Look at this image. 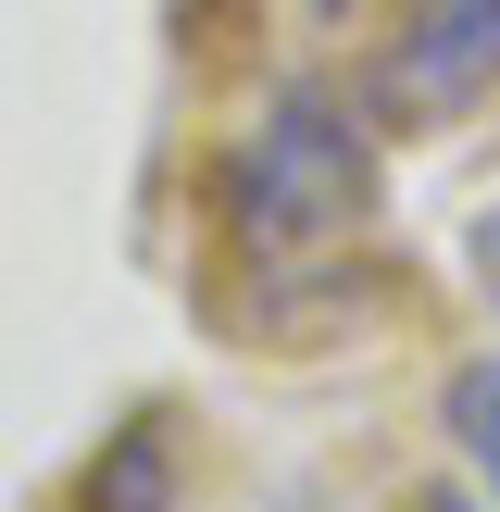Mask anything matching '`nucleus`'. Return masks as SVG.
I'll use <instances>...</instances> for the list:
<instances>
[{
    "instance_id": "obj_1",
    "label": "nucleus",
    "mask_w": 500,
    "mask_h": 512,
    "mask_svg": "<svg viewBox=\"0 0 500 512\" xmlns=\"http://www.w3.org/2000/svg\"><path fill=\"white\" fill-rule=\"evenodd\" d=\"M225 213H238L250 250H338L350 225L375 213V163H363V125L338 113L325 88H275V113L238 138L225 163Z\"/></svg>"
},
{
    "instance_id": "obj_2",
    "label": "nucleus",
    "mask_w": 500,
    "mask_h": 512,
    "mask_svg": "<svg viewBox=\"0 0 500 512\" xmlns=\"http://www.w3.org/2000/svg\"><path fill=\"white\" fill-rule=\"evenodd\" d=\"M488 100H500V0H413L363 75V125L388 138H438Z\"/></svg>"
},
{
    "instance_id": "obj_3",
    "label": "nucleus",
    "mask_w": 500,
    "mask_h": 512,
    "mask_svg": "<svg viewBox=\"0 0 500 512\" xmlns=\"http://www.w3.org/2000/svg\"><path fill=\"white\" fill-rule=\"evenodd\" d=\"M75 512H175V413H125L75 475Z\"/></svg>"
},
{
    "instance_id": "obj_4",
    "label": "nucleus",
    "mask_w": 500,
    "mask_h": 512,
    "mask_svg": "<svg viewBox=\"0 0 500 512\" xmlns=\"http://www.w3.org/2000/svg\"><path fill=\"white\" fill-rule=\"evenodd\" d=\"M438 413H450V450H463V463L488 475V500H500V363H450Z\"/></svg>"
},
{
    "instance_id": "obj_5",
    "label": "nucleus",
    "mask_w": 500,
    "mask_h": 512,
    "mask_svg": "<svg viewBox=\"0 0 500 512\" xmlns=\"http://www.w3.org/2000/svg\"><path fill=\"white\" fill-rule=\"evenodd\" d=\"M475 275H488V288H500V213L475 225Z\"/></svg>"
},
{
    "instance_id": "obj_6",
    "label": "nucleus",
    "mask_w": 500,
    "mask_h": 512,
    "mask_svg": "<svg viewBox=\"0 0 500 512\" xmlns=\"http://www.w3.org/2000/svg\"><path fill=\"white\" fill-rule=\"evenodd\" d=\"M438 512H475V500H438Z\"/></svg>"
},
{
    "instance_id": "obj_7",
    "label": "nucleus",
    "mask_w": 500,
    "mask_h": 512,
    "mask_svg": "<svg viewBox=\"0 0 500 512\" xmlns=\"http://www.w3.org/2000/svg\"><path fill=\"white\" fill-rule=\"evenodd\" d=\"M325 13H350V0H325Z\"/></svg>"
}]
</instances>
